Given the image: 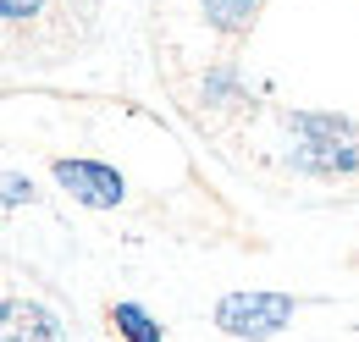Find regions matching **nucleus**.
I'll list each match as a JSON object with an SVG mask.
<instances>
[{"mask_svg": "<svg viewBox=\"0 0 359 342\" xmlns=\"http://www.w3.org/2000/svg\"><path fill=\"white\" fill-rule=\"evenodd\" d=\"M0 342H61V331H55V320H50L39 303L11 299V303H6V326H0Z\"/></svg>", "mask_w": 359, "mask_h": 342, "instance_id": "4", "label": "nucleus"}, {"mask_svg": "<svg viewBox=\"0 0 359 342\" xmlns=\"http://www.w3.org/2000/svg\"><path fill=\"white\" fill-rule=\"evenodd\" d=\"M287 132L299 138L293 160L304 171H354L359 166V122H348V116L299 111V116H287Z\"/></svg>", "mask_w": 359, "mask_h": 342, "instance_id": "1", "label": "nucleus"}, {"mask_svg": "<svg viewBox=\"0 0 359 342\" xmlns=\"http://www.w3.org/2000/svg\"><path fill=\"white\" fill-rule=\"evenodd\" d=\"M111 320H116V331H122L128 342H161V326H155L138 303H116V309H111Z\"/></svg>", "mask_w": 359, "mask_h": 342, "instance_id": "6", "label": "nucleus"}, {"mask_svg": "<svg viewBox=\"0 0 359 342\" xmlns=\"http://www.w3.org/2000/svg\"><path fill=\"white\" fill-rule=\"evenodd\" d=\"M293 320V299L287 293H226L216 303V326L226 337H276Z\"/></svg>", "mask_w": 359, "mask_h": 342, "instance_id": "2", "label": "nucleus"}, {"mask_svg": "<svg viewBox=\"0 0 359 342\" xmlns=\"http://www.w3.org/2000/svg\"><path fill=\"white\" fill-rule=\"evenodd\" d=\"M55 182H61L78 205H94V210H111V205L128 199L122 171L100 166V160H55Z\"/></svg>", "mask_w": 359, "mask_h": 342, "instance_id": "3", "label": "nucleus"}, {"mask_svg": "<svg viewBox=\"0 0 359 342\" xmlns=\"http://www.w3.org/2000/svg\"><path fill=\"white\" fill-rule=\"evenodd\" d=\"M28 193H34V188H28V182H22V177H6V205H22V199H28Z\"/></svg>", "mask_w": 359, "mask_h": 342, "instance_id": "7", "label": "nucleus"}, {"mask_svg": "<svg viewBox=\"0 0 359 342\" xmlns=\"http://www.w3.org/2000/svg\"><path fill=\"white\" fill-rule=\"evenodd\" d=\"M199 6H205L210 28H222V34H243L260 11V0H199Z\"/></svg>", "mask_w": 359, "mask_h": 342, "instance_id": "5", "label": "nucleus"}]
</instances>
